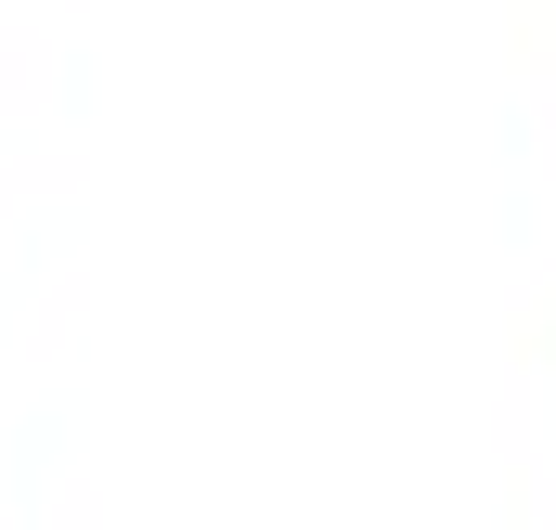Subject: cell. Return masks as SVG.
I'll use <instances>...</instances> for the list:
<instances>
[]
</instances>
